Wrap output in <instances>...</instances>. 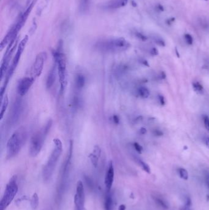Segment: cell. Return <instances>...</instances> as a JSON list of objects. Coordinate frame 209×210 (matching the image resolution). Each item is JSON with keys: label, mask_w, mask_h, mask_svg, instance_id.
Wrapping results in <instances>:
<instances>
[{"label": "cell", "mask_w": 209, "mask_h": 210, "mask_svg": "<svg viewBox=\"0 0 209 210\" xmlns=\"http://www.w3.org/2000/svg\"><path fill=\"white\" fill-rule=\"evenodd\" d=\"M53 143L54 147L42 170L43 180L46 182L50 181L51 179L63 152V143L60 139L54 138Z\"/></svg>", "instance_id": "cell-1"}, {"label": "cell", "mask_w": 209, "mask_h": 210, "mask_svg": "<svg viewBox=\"0 0 209 210\" xmlns=\"http://www.w3.org/2000/svg\"><path fill=\"white\" fill-rule=\"evenodd\" d=\"M27 138V132L24 127H20L12 133L6 144V154L8 159L16 156L21 150Z\"/></svg>", "instance_id": "cell-2"}, {"label": "cell", "mask_w": 209, "mask_h": 210, "mask_svg": "<svg viewBox=\"0 0 209 210\" xmlns=\"http://www.w3.org/2000/svg\"><path fill=\"white\" fill-rule=\"evenodd\" d=\"M52 123L53 121L51 119L49 120L45 125L32 136L29 146V153L31 157H36L40 153Z\"/></svg>", "instance_id": "cell-3"}, {"label": "cell", "mask_w": 209, "mask_h": 210, "mask_svg": "<svg viewBox=\"0 0 209 210\" xmlns=\"http://www.w3.org/2000/svg\"><path fill=\"white\" fill-rule=\"evenodd\" d=\"M52 55L54 62L56 65L57 73L59 77L60 93L63 94L67 85V68L66 57L62 51L61 46L52 52Z\"/></svg>", "instance_id": "cell-4"}, {"label": "cell", "mask_w": 209, "mask_h": 210, "mask_svg": "<svg viewBox=\"0 0 209 210\" xmlns=\"http://www.w3.org/2000/svg\"><path fill=\"white\" fill-rule=\"evenodd\" d=\"M28 41V36L27 35L25 36V38L20 41V44H18V46L17 47V50L16 51V53L14 55V57L12 59V63L10 65L9 69L6 73V75H5L4 77V82L3 84V85H1V89H0V95H1V100H2L4 96V92L6 90V87H7V85L10 81V79L12 77V76L13 75V74L15 71V70H16L17 67L18 65L19 61H20V58L22 55L24 51V49L26 47V45L27 44V42Z\"/></svg>", "instance_id": "cell-5"}, {"label": "cell", "mask_w": 209, "mask_h": 210, "mask_svg": "<svg viewBox=\"0 0 209 210\" xmlns=\"http://www.w3.org/2000/svg\"><path fill=\"white\" fill-rule=\"evenodd\" d=\"M129 46V43L123 38L104 39L98 42L96 44V47L99 51L109 53L122 52Z\"/></svg>", "instance_id": "cell-6"}, {"label": "cell", "mask_w": 209, "mask_h": 210, "mask_svg": "<svg viewBox=\"0 0 209 210\" xmlns=\"http://www.w3.org/2000/svg\"><path fill=\"white\" fill-rule=\"evenodd\" d=\"M17 177L12 176L6 187L3 197L0 203V210H5L11 204L18 192Z\"/></svg>", "instance_id": "cell-7"}, {"label": "cell", "mask_w": 209, "mask_h": 210, "mask_svg": "<svg viewBox=\"0 0 209 210\" xmlns=\"http://www.w3.org/2000/svg\"><path fill=\"white\" fill-rule=\"evenodd\" d=\"M72 151H73V143L72 141H71L70 144H69L68 155L65 161V163H63L61 172V178H60V185L59 186V189L62 190V191L63 190V189H64L65 186L69 175V171H70V168H71Z\"/></svg>", "instance_id": "cell-8"}, {"label": "cell", "mask_w": 209, "mask_h": 210, "mask_svg": "<svg viewBox=\"0 0 209 210\" xmlns=\"http://www.w3.org/2000/svg\"><path fill=\"white\" fill-rule=\"evenodd\" d=\"M46 59L47 54L46 52H41L36 55L31 69L32 76L36 78L41 75Z\"/></svg>", "instance_id": "cell-9"}, {"label": "cell", "mask_w": 209, "mask_h": 210, "mask_svg": "<svg viewBox=\"0 0 209 210\" xmlns=\"http://www.w3.org/2000/svg\"><path fill=\"white\" fill-rule=\"evenodd\" d=\"M35 79L33 76H26L21 79L18 81L17 87L18 94L21 97L26 95L34 82Z\"/></svg>", "instance_id": "cell-10"}, {"label": "cell", "mask_w": 209, "mask_h": 210, "mask_svg": "<svg viewBox=\"0 0 209 210\" xmlns=\"http://www.w3.org/2000/svg\"><path fill=\"white\" fill-rule=\"evenodd\" d=\"M23 106L22 100L20 98H17L12 105L11 112L10 122L12 125H15L18 122L23 113Z\"/></svg>", "instance_id": "cell-11"}, {"label": "cell", "mask_w": 209, "mask_h": 210, "mask_svg": "<svg viewBox=\"0 0 209 210\" xmlns=\"http://www.w3.org/2000/svg\"><path fill=\"white\" fill-rule=\"evenodd\" d=\"M85 193L83 183L79 181L76 186V193L74 196V203L77 210H84Z\"/></svg>", "instance_id": "cell-12"}, {"label": "cell", "mask_w": 209, "mask_h": 210, "mask_svg": "<svg viewBox=\"0 0 209 210\" xmlns=\"http://www.w3.org/2000/svg\"><path fill=\"white\" fill-rule=\"evenodd\" d=\"M37 1V0H33V1L31 2V3L30 4L28 8L26 9V11H25L20 16L18 22L15 23V25H14V27L18 32L21 30V28L24 25L25 23L26 22L30 14L31 13V11H32Z\"/></svg>", "instance_id": "cell-13"}, {"label": "cell", "mask_w": 209, "mask_h": 210, "mask_svg": "<svg viewBox=\"0 0 209 210\" xmlns=\"http://www.w3.org/2000/svg\"><path fill=\"white\" fill-rule=\"evenodd\" d=\"M114 175H115V171H114L113 162L112 161H110L108 164V166H107V169L105 176V180H104L106 191H107V192H110V190L113 183Z\"/></svg>", "instance_id": "cell-14"}, {"label": "cell", "mask_w": 209, "mask_h": 210, "mask_svg": "<svg viewBox=\"0 0 209 210\" xmlns=\"http://www.w3.org/2000/svg\"><path fill=\"white\" fill-rule=\"evenodd\" d=\"M58 74L57 73V68L56 65L54 62V64L53 65L51 69L50 70L48 75L46 79V87L47 89H51L55 82L56 75Z\"/></svg>", "instance_id": "cell-15"}, {"label": "cell", "mask_w": 209, "mask_h": 210, "mask_svg": "<svg viewBox=\"0 0 209 210\" xmlns=\"http://www.w3.org/2000/svg\"><path fill=\"white\" fill-rule=\"evenodd\" d=\"M101 147L98 145L94 146L92 152L90 154L88 157L90 158V161L92 163V165L94 166V167H96L98 163V160L101 157Z\"/></svg>", "instance_id": "cell-16"}, {"label": "cell", "mask_w": 209, "mask_h": 210, "mask_svg": "<svg viewBox=\"0 0 209 210\" xmlns=\"http://www.w3.org/2000/svg\"><path fill=\"white\" fill-rule=\"evenodd\" d=\"M128 0H113L107 3L104 8L109 9H116L125 6L128 3Z\"/></svg>", "instance_id": "cell-17"}, {"label": "cell", "mask_w": 209, "mask_h": 210, "mask_svg": "<svg viewBox=\"0 0 209 210\" xmlns=\"http://www.w3.org/2000/svg\"><path fill=\"white\" fill-rule=\"evenodd\" d=\"M85 81L86 79L84 75L82 74H78L76 76L75 79V87L77 90L80 91L84 88L85 85Z\"/></svg>", "instance_id": "cell-18"}, {"label": "cell", "mask_w": 209, "mask_h": 210, "mask_svg": "<svg viewBox=\"0 0 209 210\" xmlns=\"http://www.w3.org/2000/svg\"><path fill=\"white\" fill-rule=\"evenodd\" d=\"M113 202L110 192H106L104 199V209L105 210H113Z\"/></svg>", "instance_id": "cell-19"}, {"label": "cell", "mask_w": 209, "mask_h": 210, "mask_svg": "<svg viewBox=\"0 0 209 210\" xmlns=\"http://www.w3.org/2000/svg\"><path fill=\"white\" fill-rule=\"evenodd\" d=\"M1 101V113H0V120L2 121L9 105L8 96L7 95H4L3 98Z\"/></svg>", "instance_id": "cell-20"}, {"label": "cell", "mask_w": 209, "mask_h": 210, "mask_svg": "<svg viewBox=\"0 0 209 210\" xmlns=\"http://www.w3.org/2000/svg\"><path fill=\"white\" fill-rule=\"evenodd\" d=\"M152 198H153V199L158 206H160V207L164 209L169 208V205L168 204L167 202L165 199H164L163 197L155 195H152Z\"/></svg>", "instance_id": "cell-21"}, {"label": "cell", "mask_w": 209, "mask_h": 210, "mask_svg": "<svg viewBox=\"0 0 209 210\" xmlns=\"http://www.w3.org/2000/svg\"><path fill=\"white\" fill-rule=\"evenodd\" d=\"M192 86H193V90L196 94L198 95L204 94V89L203 87V86H202V85L200 82L197 81L194 82L192 84Z\"/></svg>", "instance_id": "cell-22"}, {"label": "cell", "mask_w": 209, "mask_h": 210, "mask_svg": "<svg viewBox=\"0 0 209 210\" xmlns=\"http://www.w3.org/2000/svg\"><path fill=\"white\" fill-rule=\"evenodd\" d=\"M90 0H80V11L82 13H85L89 9Z\"/></svg>", "instance_id": "cell-23"}, {"label": "cell", "mask_w": 209, "mask_h": 210, "mask_svg": "<svg viewBox=\"0 0 209 210\" xmlns=\"http://www.w3.org/2000/svg\"><path fill=\"white\" fill-rule=\"evenodd\" d=\"M137 94L141 98L146 99L150 96V92L147 88L145 87H141L137 89Z\"/></svg>", "instance_id": "cell-24"}, {"label": "cell", "mask_w": 209, "mask_h": 210, "mask_svg": "<svg viewBox=\"0 0 209 210\" xmlns=\"http://www.w3.org/2000/svg\"><path fill=\"white\" fill-rule=\"evenodd\" d=\"M38 205H39V197L36 193H34L31 199V206L33 209H36Z\"/></svg>", "instance_id": "cell-25"}, {"label": "cell", "mask_w": 209, "mask_h": 210, "mask_svg": "<svg viewBox=\"0 0 209 210\" xmlns=\"http://www.w3.org/2000/svg\"><path fill=\"white\" fill-rule=\"evenodd\" d=\"M199 25L204 30H209V20L205 17L199 18L198 20Z\"/></svg>", "instance_id": "cell-26"}, {"label": "cell", "mask_w": 209, "mask_h": 210, "mask_svg": "<svg viewBox=\"0 0 209 210\" xmlns=\"http://www.w3.org/2000/svg\"><path fill=\"white\" fill-rule=\"evenodd\" d=\"M137 162H138V163L139 165H141V166L145 171H146L147 173H150V166H148V165L147 163H146L145 162L142 161V160H141V159H138L137 160Z\"/></svg>", "instance_id": "cell-27"}, {"label": "cell", "mask_w": 209, "mask_h": 210, "mask_svg": "<svg viewBox=\"0 0 209 210\" xmlns=\"http://www.w3.org/2000/svg\"><path fill=\"white\" fill-rule=\"evenodd\" d=\"M153 39L156 44L159 45L160 46H162V47H164L166 46L165 41H164L163 40V39L161 38V37H160L159 36H154L153 37Z\"/></svg>", "instance_id": "cell-28"}, {"label": "cell", "mask_w": 209, "mask_h": 210, "mask_svg": "<svg viewBox=\"0 0 209 210\" xmlns=\"http://www.w3.org/2000/svg\"><path fill=\"white\" fill-rule=\"evenodd\" d=\"M179 174L180 178L183 179V180H186L188 179V173L187 170L185 168H180L179 169Z\"/></svg>", "instance_id": "cell-29"}, {"label": "cell", "mask_w": 209, "mask_h": 210, "mask_svg": "<svg viewBox=\"0 0 209 210\" xmlns=\"http://www.w3.org/2000/svg\"><path fill=\"white\" fill-rule=\"evenodd\" d=\"M184 38L187 43L189 45H192L193 44V38L191 35L189 34H185L184 35Z\"/></svg>", "instance_id": "cell-30"}, {"label": "cell", "mask_w": 209, "mask_h": 210, "mask_svg": "<svg viewBox=\"0 0 209 210\" xmlns=\"http://www.w3.org/2000/svg\"><path fill=\"white\" fill-rule=\"evenodd\" d=\"M133 146H134L135 150H136L138 153H139V154H141V153H142V151H143V147H142V146L141 144H139L137 143H134V144H133Z\"/></svg>", "instance_id": "cell-31"}, {"label": "cell", "mask_w": 209, "mask_h": 210, "mask_svg": "<svg viewBox=\"0 0 209 210\" xmlns=\"http://www.w3.org/2000/svg\"><path fill=\"white\" fill-rule=\"evenodd\" d=\"M203 121L205 128H206L207 130L209 132V117L207 115H205L203 117Z\"/></svg>", "instance_id": "cell-32"}, {"label": "cell", "mask_w": 209, "mask_h": 210, "mask_svg": "<svg viewBox=\"0 0 209 210\" xmlns=\"http://www.w3.org/2000/svg\"><path fill=\"white\" fill-rule=\"evenodd\" d=\"M158 100L159 101V103L161 105V106H164L166 104V101L165 98H164V96L162 95H158Z\"/></svg>", "instance_id": "cell-33"}, {"label": "cell", "mask_w": 209, "mask_h": 210, "mask_svg": "<svg viewBox=\"0 0 209 210\" xmlns=\"http://www.w3.org/2000/svg\"><path fill=\"white\" fill-rule=\"evenodd\" d=\"M150 54L153 55V56H156V55H158L159 52H158V49L156 47H152L150 49Z\"/></svg>", "instance_id": "cell-34"}, {"label": "cell", "mask_w": 209, "mask_h": 210, "mask_svg": "<svg viewBox=\"0 0 209 210\" xmlns=\"http://www.w3.org/2000/svg\"><path fill=\"white\" fill-rule=\"evenodd\" d=\"M153 134L155 136H156V137H161V136H163L164 135L163 132L161 130H158V129L154 130L153 131Z\"/></svg>", "instance_id": "cell-35"}, {"label": "cell", "mask_w": 209, "mask_h": 210, "mask_svg": "<svg viewBox=\"0 0 209 210\" xmlns=\"http://www.w3.org/2000/svg\"><path fill=\"white\" fill-rule=\"evenodd\" d=\"M136 36H137V38H138L139 39H141V40H142V41H146V40L147 39V36H145V35H143V34H142V33H137Z\"/></svg>", "instance_id": "cell-36"}, {"label": "cell", "mask_w": 209, "mask_h": 210, "mask_svg": "<svg viewBox=\"0 0 209 210\" xmlns=\"http://www.w3.org/2000/svg\"><path fill=\"white\" fill-rule=\"evenodd\" d=\"M112 121H113L114 123H115V124H118L119 122H120L119 117L118 116H117V115L113 116H112Z\"/></svg>", "instance_id": "cell-37"}, {"label": "cell", "mask_w": 209, "mask_h": 210, "mask_svg": "<svg viewBox=\"0 0 209 210\" xmlns=\"http://www.w3.org/2000/svg\"><path fill=\"white\" fill-rule=\"evenodd\" d=\"M185 202V205L186 206H189L191 205V199H190L189 197H186Z\"/></svg>", "instance_id": "cell-38"}, {"label": "cell", "mask_w": 209, "mask_h": 210, "mask_svg": "<svg viewBox=\"0 0 209 210\" xmlns=\"http://www.w3.org/2000/svg\"><path fill=\"white\" fill-rule=\"evenodd\" d=\"M204 142L206 147L209 149V137H205L204 138Z\"/></svg>", "instance_id": "cell-39"}, {"label": "cell", "mask_w": 209, "mask_h": 210, "mask_svg": "<svg viewBox=\"0 0 209 210\" xmlns=\"http://www.w3.org/2000/svg\"><path fill=\"white\" fill-rule=\"evenodd\" d=\"M139 133H140L141 135L146 134V133H147V129L145 128H144V127H142V128L140 129V130H139Z\"/></svg>", "instance_id": "cell-40"}, {"label": "cell", "mask_w": 209, "mask_h": 210, "mask_svg": "<svg viewBox=\"0 0 209 210\" xmlns=\"http://www.w3.org/2000/svg\"><path fill=\"white\" fill-rule=\"evenodd\" d=\"M156 8H157V9H158V10L160 11H163L164 10V7H163V6L161 4H158V5L157 6Z\"/></svg>", "instance_id": "cell-41"}, {"label": "cell", "mask_w": 209, "mask_h": 210, "mask_svg": "<svg viewBox=\"0 0 209 210\" xmlns=\"http://www.w3.org/2000/svg\"><path fill=\"white\" fill-rule=\"evenodd\" d=\"M142 63L144 65H145V66H149V64H148V61H147V60H143L142 61Z\"/></svg>", "instance_id": "cell-42"}, {"label": "cell", "mask_w": 209, "mask_h": 210, "mask_svg": "<svg viewBox=\"0 0 209 210\" xmlns=\"http://www.w3.org/2000/svg\"><path fill=\"white\" fill-rule=\"evenodd\" d=\"M125 209H126V206L125 205H121L118 208V210H125Z\"/></svg>", "instance_id": "cell-43"}, {"label": "cell", "mask_w": 209, "mask_h": 210, "mask_svg": "<svg viewBox=\"0 0 209 210\" xmlns=\"http://www.w3.org/2000/svg\"><path fill=\"white\" fill-rule=\"evenodd\" d=\"M161 78H162V79H165L166 78V74H165V73H164V72H161Z\"/></svg>", "instance_id": "cell-44"}, {"label": "cell", "mask_w": 209, "mask_h": 210, "mask_svg": "<svg viewBox=\"0 0 209 210\" xmlns=\"http://www.w3.org/2000/svg\"><path fill=\"white\" fill-rule=\"evenodd\" d=\"M188 207L189 206H186L185 208H183V209H182V210H190V209Z\"/></svg>", "instance_id": "cell-45"}, {"label": "cell", "mask_w": 209, "mask_h": 210, "mask_svg": "<svg viewBox=\"0 0 209 210\" xmlns=\"http://www.w3.org/2000/svg\"><path fill=\"white\" fill-rule=\"evenodd\" d=\"M175 52H176V53H177V57H180V55L179 54L178 51H177V49H175Z\"/></svg>", "instance_id": "cell-46"}, {"label": "cell", "mask_w": 209, "mask_h": 210, "mask_svg": "<svg viewBox=\"0 0 209 210\" xmlns=\"http://www.w3.org/2000/svg\"><path fill=\"white\" fill-rule=\"evenodd\" d=\"M207 178H208V179H209V175H208V176H207Z\"/></svg>", "instance_id": "cell-47"}, {"label": "cell", "mask_w": 209, "mask_h": 210, "mask_svg": "<svg viewBox=\"0 0 209 210\" xmlns=\"http://www.w3.org/2000/svg\"><path fill=\"white\" fill-rule=\"evenodd\" d=\"M205 1H207V0H205Z\"/></svg>", "instance_id": "cell-48"}]
</instances>
